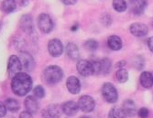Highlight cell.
I'll return each mask as SVG.
<instances>
[{"instance_id": "1", "label": "cell", "mask_w": 153, "mask_h": 118, "mask_svg": "<svg viewBox=\"0 0 153 118\" xmlns=\"http://www.w3.org/2000/svg\"><path fill=\"white\" fill-rule=\"evenodd\" d=\"M32 79L26 72H19L12 78L11 89L18 96H25L32 89Z\"/></svg>"}, {"instance_id": "2", "label": "cell", "mask_w": 153, "mask_h": 118, "mask_svg": "<svg viewBox=\"0 0 153 118\" xmlns=\"http://www.w3.org/2000/svg\"><path fill=\"white\" fill-rule=\"evenodd\" d=\"M62 77H63V71L57 65L48 66L42 73L43 81L49 85H54L60 82Z\"/></svg>"}, {"instance_id": "3", "label": "cell", "mask_w": 153, "mask_h": 118, "mask_svg": "<svg viewBox=\"0 0 153 118\" xmlns=\"http://www.w3.org/2000/svg\"><path fill=\"white\" fill-rule=\"evenodd\" d=\"M102 95L108 104H115L118 100V93L116 87L110 82H105L102 86Z\"/></svg>"}, {"instance_id": "4", "label": "cell", "mask_w": 153, "mask_h": 118, "mask_svg": "<svg viewBox=\"0 0 153 118\" xmlns=\"http://www.w3.org/2000/svg\"><path fill=\"white\" fill-rule=\"evenodd\" d=\"M38 27L39 28V30L42 33L48 34L52 31L54 24H53L52 19H51V17L48 14L42 13V14H40L38 18Z\"/></svg>"}, {"instance_id": "5", "label": "cell", "mask_w": 153, "mask_h": 118, "mask_svg": "<svg viewBox=\"0 0 153 118\" xmlns=\"http://www.w3.org/2000/svg\"><path fill=\"white\" fill-rule=\"evenodd\" d=\"M23 70L21 62L19 58L17 55H11L8 60V65H7V71L10 77H14L18 73L21 72Z\"/></svg>"}, {"instance_id": "6", "label": "cell", "mask_w": 153, "mask_h": 118, "mask_svg": "<svg viewBox=\"0 0 153 118\" xmlns=\"http://www.w3.org/2000/svg\"><path fill=\"white\" fill-rule=\"evenodd\" d=\"M79 109L85 113H91L95 107V102L93 97L89 95H82L78 100Z\"/></svg>"}, {"instance_id": "7", "label": "cell", "mask_w": 153, "mask_h": 118, "mask_svg": "<svg viewBox=\"0 0 153 118\" xmlns=\"http://www.w3.org/2000/svg\"><path fill=\"white\" fill-rule=\"evenodd\" d=\"M77 71L83 77H88L94 74L92 62L86 60H79L76 64Z\"/></svg>"}, {"instance_id": "8", "label": "cell", "mask_w": 153, "mask_h": 118, "mask_svg": "<svg viewBox=\"0 0 153 118\" xmlns=\"http://www.w3.org/2000/svg\"><path fill=\"white\" fill-rule=\"evenodd\" d=\"M48 50L51 56L52 57H60L63 52V45L60 39H51L48 43Z\"/></svg>"}, {"instance_id": "9", "label": "cell", "mask_w": 153, "mask_h": 118, "mask_svg": "<svg viewBox=\"0 0 153 118\" xmlns=\"http://www.w3.org/2000/svg\"><path fill=\"white\" fill-rule=\"evenodd\" d=\"M20 27L25 33H27L31 38H33V35H35V28H34L32 18L30 16V15H24V16L21 18Z\"/></svg>"}, {"instance_id": "10", "label": "cell", "mask_w": 153, "mask_h": 118, "mask_svg": "<svg viewBox=\"0 0 153 118\" xmlns=\"http://www.w3.org/2000/svg\"><path fill=\"white\" fill-rule=\"evenodd\" d=\"M19 58L21 62L22 67L25 71H33V69L35 67V61L30 53L27 52V51H21Z\"/></svg>"}, {"instance_id": "11", "label": "cell", "mask_w": 153, "mask_h": 118, "mask_svg": "<svg viewBox=\"0 0 153 118\" xmlns=\"http://www.w3.org/2000/svg\"><path fill=\"white\" fill-rule=\"evenodd\" d=\"M66 87L70 94H77L81 91V82L77 77L70 76V77H68L66 81Z\"/></svg>"}, {"instance_id": "12", "label": "cell", "mask_w": 153, "mask_h": 118, "mask_svg": "<svg viewBox=\"0 0 153 118\" xmlns=\"http://www.w3.org/2000/svg\"><path fill=\"white\" fill-rule=\"evenodd\" d=\"M129 6L132 13L136 16H140L143 14L147 7V0H129Z\"/></svg>"}, {"instance_id": "13", "label": "cell", "mask_w": 153, "mask_h": 118, "mask_svg": "<svg viewBox=\"0 0 153 118\" xmlns=\"http://www.w3.org/2000/svg\"><path fill=\"white\" fill-rule=\"evenodd\" d=\"M129 30L135 37H144L149 32V27L143 23H133L129 27Z\"/></svg>"}, {"instance_id": "14", "label": "cell", "mask_w": 153, "mask_h": 118, "mask_svg": "<svg viewBox=\"0 0 153 118\" xmlns=\"http://www.w3.org/2000/svg\"><path fill=\"white\" fill-rule=\"evenodd\" d=\"M62 107L63 114H65L68 116L75 115L79 110L78 104H76V102L74 101H68V102H64V104H62Z\"/></svg>"}, {"instance_id": "15", "label": "cell", "mask_w": 153, "mask_h": 118, "mask_svg": "<svg viewBox=\"0 0 153 118\" xmlns=\"http://www.w3.org/2000/svg\"><path fill=\"white\" fill-rule=\"evenodd\" d=\"M24 105H25L26 110L29 113H30V114H36L39 111V102H37L36 98L33 97V96H27L25 99Z\"/></svg>"}, {"instance_id": "16", "label": "cell", "mask_w": 153, "mask_h": 118, "mask_svg": "<svg viewBox=\"0 0 153 118\" xmlns=\"http://www.w3.org/2000/svg\"><path fill=\"white\" fill-rule=\"evenodd\" d=\"M122 109L124 110L125 113H126V114L129 117H134L137 113V106L135 105L134 101L130 100V99H128L123 102Z\"/></svg>"}, {"instance_id": "17", "label": "cell", "mask_w": 153, "mask_h": 118, "mask_svg": "<svg viewBox=\"0 0 153 118\" xmlns=\"http://www.w3.org/2000/svg\"><path fill=\"white\" fill-rule=\"evenodd\" d=\"M66 53L72 61L76 62L80 60V52L78 47L73 42H69L66 45Z\"/></svg>"}, {"instance_id": "18", "label": "cell", "mask_w": 153, "mask_h": 118, "mask_svg": "<svg viewBox=\"0 0 153 118\" xmlns=\"http://www.w3.org/2000/svg\"><path fill=\"white\" fill-rule=\"evenodd\" d=\"M140 82L142 87L149 89L153 86V74L149 71H143L140 77Z\"/></svg>"}, {"instance_id": "19", "label": "cell", "mask_w": 153, "mask_h": 118, "mask_svg": "<svg viewBox=\"0 0 153 118\" xmlns=\"http://www.w3.org/2000/svg\"><path fill=\"white\" fill-rule=\"evenodd\" d=\"M107 45L112 50H119L123 46L122 39L117 35H112L107 39Z\"/></svg>"}, {"instance_id": "20", "label": "cell", "mask_w": 153, "mask_h": 118, "mask_svg": "<svg viewBox=\"0 0 153 118\" xmlns=\"http://www.w3.org/2000/svg\"><path fill=\"white\" fill-rule=\"evenodd\" d=\"M47 111L51 115L52 118H60L63 113L62 105H51L47 107Z\"/></svg>"}, {"instance_id": "21", "label": "cell", "mask_w": 153, "mask_h": 118, "mask_svg": "<svg viewBox=\"0 0 153 118\" xmlns=\"http://www.w3.org/2000/svg\"><path fill=\"white\" fill-rule=\"evenodd\" d=\"M128 115L121 107L114 106L108 113V118H127Z\"/></svg>"}, {"instance_id": "22", "label": "cell", "mask_w": 153, "mask_h": 118, "mask_svg": "<svg viewBox=\"0 0 153 118\" xmlns=\"http://www.w3.org/2000/svg\"><path fill=\"white\" fill-rule=\"evenodd\" d=\"M100 62V73L105 75L108 74L111 71V68H112V62L109 60L108 58H104L101 61H99Z\"/></svg>"}, {"instance_id": "23", "label": "cell", "mask_w": 153, "mask_h": 118, "mask_svg": "<svg viewBox=\"0 0 153 118\" xmlns=\"http://www.w3.org/2000/svg\"><path fill=\"white\" fill-rule=\"evenodd\" d=\"M5 105H6V108L7 110L12 112V113H16L19 110V102L16 100V99H12V98H9V99H7L5 101Z\"/></svg>"}, {"instance_id": "24", "label": "cell", "mask_w": 153, "mask_h": 118, "mask_svg": "<svg viewBox=\"0 0 153 118\" xmlns=\"http://www.w3.org/2000/svg\"><path fill=\"white\" fill-rule=\"evenodd\" d=\"M17 2L16 0H3L1 4V8L6 13H11L16 9Z\"/></svg>"}, {"instance_id": "25", "label": "cell", "mask_w": 153, "mask_h": 118, "mask_svg": "<svg viewBox=\"0 0 153 118\" xmlns=\"http://www.w3.org/2000/svg\"><path fill=\"white\" fill-rule=\"evenodd\" d=\"M116 78H117V82H120V83L127 82L128 80V71L126 69H124V68L119 69L116 72Z\"/></svg>"}, {"instance_id": "26", "label": "cell", "mask_w": 153, "mask_h": 118, "mask_svg": "<svg viewBox=\"0 0 153 118\" xmlns=\"http://www.w3.org/2000/svg\"><path fill=\"white\" fill-rule=\"evenodd\" d=\"M113 7L117 12H124L128 8L126 0H113Z\"/></svg>"}, {"instance_id": "27", "label": "cell", "mask_w": 153, "mask_h": 118, "mask_svg": "<svg viewBox=\"0 0 153 118\" xmlns=\"http://www.w3.org/2000/svg\"><path fill=\"white\" fill-rule=\"evenodd\" d=\"M85 48L90 51H94L98 48V42L94 39H89L85 43Z\"/></svg>"}, {"instance_id": "28", "label": "cell", "mask_w": 153, "mask_h": 118, "mask_svg": "<svg viewBox=\"0 0 153 118\" xmlns=\"http://www.w3.org/2000/svg\"><path fill=\"white\" fill-rule=\"evenodd\" d=\"M33 94H34V96L36 98H43L45 96V90H44V88L42 86H40V85H38L34 88V90H33Z\"/></svg>"}, {"instance_id": "29", "label": "cell", "mask_w": 153, "mask_h": 118, "mask_svg": "<svg viewBox=\"0 0 153 118\" xmlns=\"http://www.w3.org/2000/svg\"><path fill=\"white\" fill-rule=\"evenodd\" d=\"M100 20H101V23L105 27H109V26H111V24H112V18H111L109 14H106V13L102 15Z\"/></svg>"}, {"instance_id": "30", "label": "cell", "mask_w": 153, "mask_h": 118, "mask_svg": "<svg viewBox=\"0 0 153 118\" xmlns=\"http://www.w3.org/2000/svg\"><path fill=\"white\" fill-rule=\"evenodd\" d=\"M144 64H145V62H144V59L142 56H137L135 60V66L137 70H141L143 69L144 67Z\"/></svg>"}, {"instance_id": "31", "label": "cell", "mask_w": 153, "mask_h": 118, "mask_svg": "<svg viewBox=\"0 0 153 118\" xmlns=\"http://www.w3.org/2000/svg\"><path fill=\"white\" fill-rule=\"evenodd\" d=\"M137 114L138 115L140 118H148V116L149 114V111L146 107H142L140 110H137Z\"/></svg>"}, {"instance_id": "32", "label": "cell", "mask_w": 153, "mask_h": 118, "mask_svg": "<svg viewBox=\"0 0 153 118\" xmlns=\"http://www.w3.org/2000/svg\"><path fill=\"white\" fill-rule=\"evenodd\" d=\"M6 114H7V108L5 105V102H2L0 101V118L4 117Z\"/></svg>"}, {"instance_id": "33", "label": "cell", "mask_w": 153, "mask_h": 118, "mask_svg": "<svg viewBox=\"0 0 153 118\" xmlns=\"http://www.w3.org/2000/svg\"><path fill=\"white\" fill-rule=\"evenodd\" d=\"M19 118H33L32 114L29 113L27 111H24L19 114Z\"/></svg>"}, {"instance_id": "34", "label": "cell", "mask_w": 153, "mask_h": 118, "mask_svg": "<svg viewBox=\"0 0 153 118\" xmlns=\"http://www.w3.org/2000/svg\"><path fill=\"white\" fill-rule=\"evenodd\" d=\"M61 1L67 6H73L74 4H76L77 0H61Z\"/></svg>"}, {"instance_id": "35", "label": "cell", "mask_w": 153, "mask_h": 118, "mask_svg": "<svg viewBox=\"0 0 153 118\" xmlns=\"http://www.w3.org/2000/svg\"><path fill=\"white\" fill-rule=\"evenodd\" d=\"M41 117L42 118H52L51 115L49 114V112L47 111V109L45 110H42V112H41Z\"/></svg>"}, {"instance_id": "36", "label": "cell", "mask_w": 153, "mask_h": 118, "mask_svg": "<svg viewBox=\"0 0 153 118\" xmlns=\"http://www.w3.org/2000/svg\"><path fill=\"white\" fill-rule=\"evenodd\" d=\"M148 45H149V48L151 52H153V36L150 37L149 39V41H148Z\"/></svg>"}, {"instance_id": "37", "label": "cell", "mask_w": 153, "mask_h": 118, "mask_svg": "<svg viewBox=\"0 0 153 118\" xmlns=\"http://www.w3.org/2000/svg\"><path fill=\"white\" fill-rule=\"evenodd\" d=\"M127 64V62L126 61H124V60H122V61H120V62H118L117 63V67H118V68H123L125 65Z\"/></svg>"}, {"instance_id": "38", "label": "cell", "mask_w": 153, "mask_h": 118, "mask_svg": "<svg viewBox=\"0 0 153 118\" xmlns=\"http://www.w3.org/2000/svg\"><path fill=\"white\" fill-rule=\"evenodd\" d=\"M78 27H79V24H78V23H75L74 26H72L71 30H72V31H76L77 29H78Z\"/></svg>"}, {"instance_id": "39", "label": "cell", "mask_w": 153, "mask_h": 118, "mask_svg": "<svg viewBox=\"0 0 153 118\" xmlns=\"http://www.w3.org/2000/svg\"><path fill=\"white\" fill-rule=\"evenodd\" d=\"M20 6H26L27 3H29V0H20Z\"/></svg>"}, {"instance_id": "40", "label": "cell", "mask_w": 153, "mask_h": 118, "mask_svg": "<svg viewBox=\"0 0 153 118\" xmlns=\"http://www.w3.org/2000/svg\"><path fill=\"white\" fill-rule=\"evenodd\" d=\"M81 118H90L89 116H82Z\"/></svg>"}, {"instance_id": "41", "label": "cell", "mask_w": 153, "mask_h": 118, "mask_svg": "<svg viewBox=\"0 0 153 118\" xmlns=\"http://www.w3.org/2000/svg\"><path fill=\"white\" fill-rule=\"evenodd\" d=\"M0 27H1V24H0Z\"/></svg>"}, {"instance_id": "42", "label": "cell", "mask_w": 153, "mask_h": 118, "mask_svg": "<svg viewBox=\"0 0 153 118\" xmlns=\"http://www.w3.org/2000/svg\"><path fill=\"white\" fill-rule=\"evenodd\" d=\"M152 26H153V23H152Z\"/></svg>"}]
</instances>
